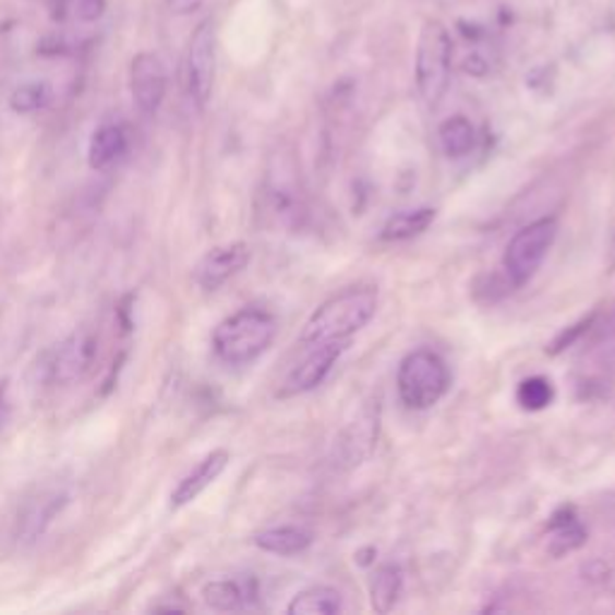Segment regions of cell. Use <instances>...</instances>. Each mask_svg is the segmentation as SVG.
Segmentation results:
<instances>
[{
	"mask_svg": "<svg viewBox=\"0 0 615 615\" xmlns=\"http://www.w3.org/2000/svg\"><path fill=\"white\" fill-rule=\"evenodd\" d=\"M375 287H351L335 293L308 317L301 333L303 347L325 345V341H349L369 325L377 313Z\"/></svg>",
	"mask_w": 615,
	"mask_h": 615,
	"instance_id": "obj_1",
	"label": "cell"
},
{
	"mask_svg": "<svg viewBox=\"0 0 615 615\" xmlns=\"http://www.w3.org/2000/svg\"><path fill=\"white\" fill-rule=\"evenodd\" d=\"M277 337L275 315L263 308H241L224 321L212 333V349L217 359L229 365H245L272 347Z\"/></svg>",
	"mask_w": 615,
	"mask_h": 615,
	"instance_id": "obj_2",
	"label": "cell"
},
{
	"mask_svg": "<svg viewBox=\"0 0 615 615\" xmlns=\"http://www.w3.org/2000/svg\"><path fill=\"white\" fill-rule=\"evenodd\" d=\"M449 389L447 363L431 349H417L401 359L397 371L399 399L413 411L435 407Z\"/></svg>",
	"mask_w": 615,
	"mask_h": 615,
	"instance_id": "obj_3",
	"label": "cell"
},
{
	"mask_svg": "<svg viewBox=\"0 0 615 615\" xmlns=\"http://www.w3.org/2000/svg\"><path fill=\"white\" fill-rule=\"evenodd\" d=\"M453 75V39L443 22L425 20L417 46V87L421 99L435 109L443 101Z\"/></svg>",
	"mask_w": 615,
	"mask_h": 615,
	"instance_id": "obj_4",
	"label": "cell"
},
{
	"mask_svg": "<svg viewBox=\"0 0 615 615\" xmlns=\"http://www.w3.org/2000/svg\"><path fill=\"white\" fill-rule=\"evenodd\" d=\"M99 357V335L92 327H80L46 353L39 363L41 381L53 387H70L92 373Z\"/></svg>",
	"mask_w": 615,
	"mask_h": 615,
	"instance_id": "obj_5",
	"label": "cell"
},
{
	"mask_svg": "<svg viewBox=\"0 0 615 615\" xmlns=\"http://www.w3.org/2000/svg\"><path fill=\"white\" fill-rule=\"evenodd\" d=\"M555 236H558V219L555 217L531 221L529 227L512 236L503 255V269L510 287L519 289L534 279L555 243Z\"/></svg>",
	"mask_w": 615,
	"mask_h": 615,
	"instance_id": "obj_6",
	"label": "cell"
},
{
	"mask_svg": "<svg viewBox=\"0 0 615 615\" xmlns=\"http://www.w3.org/2000/svg\"><path fill=\"white\" fill-rule=\"evenodd\" d=\"M217 75V32L215 22H200L191 37L185 58V87L197 109H205L212 99Z\"/></svg>",
	"mask_w": 615,
	"mask_h": 615,
	"instance_id": "obj_7",
	"label": "cell"
},
{
	"mask_svg": "<svg viewBox=\"0 0 615 615\" xmlns=\"http://www.w3.org/2000/svg\"><path fill=\"white\" fill-rule=\"evenodd\" d=\"M347 347L349 341H325V345L311 347L308 357L296 365V369L287 375V381L281 383L279 397H299L311 393V389H315L317 385H323L341 353L347 351Z\"/></svg>",
	"mask_w": 615,
	"mask_h": 615,
	"instance_id": "obj_8",
	"label": "cell"
},
{
	"mask_svg": "<svg viewBox=\"0 0 615 615\" xmlns=\"http://www.w3.org/2000/svg\"><path fill=\"white\" fill-rule=\"evenodd\" d=\"M167 68L157 53H137L130 63V92L137 109L145 116H154L167 97Z\"/></svg>",
	"mask_w": 615,
	"mask_h": 615,
	"instance_id": "obj_9",
	"label": "cell"
},
{
	"mask_svg": "<svg viewBox=\"0 0 615 615\" xmlns=\"http://www.w3.org/2000/svg\"><path fill=\"white\" fill-rule=\"evenodd\" d=\"M248 263H251V248H248V243L239 241L212 248L195 267L197 287L205 291H217L229 279L239 275V272H243Z\"/></svg>",
	"mask_w": 615,
	"mask_h": 615,
	"instance_id": "obj_10",
	"label": "cell"
},
{
	"mask_svg": "<svg viewBox=\"0 0 615 615\" xmlns=\"http://www.w3.org/2000/svg\"><path fill=\"white\" fill-rule=\"evenodd\" d=\"M229 461H231V455L227 453V449H215V453H209L191 471V474H185L179 481V486L173 489V493H171V507H173V510H181V507L197 501L200 495H203L212 486V483H215L224 474V471H227Z\"/></svg>",
	"mask_w": 615,
	"mask_h": 615,
	"instance_id": "obj_11",
	"label": "cell"
},
{
	"mask_svg": "<svg viewBox=\"0 0 615 615\" xmlns=\"http://www.w3.org/2000/svg\"><path fill=\"white\" fill-rule=\"evenodd\" d=\"M128 152V133L123 125L106 123L94 130L89 140V167L94 171H106L116 167L118 161L125 157Z\"/></svg>",
	"mask_w": 615,
	"mask_h": 615,
	"instance_id": "obj_12",
	"label": "cell"
},
{
	"mask_svg": "<svg viewBox=\"0 0 615 615\" xmlns=\"http://www.w3.org/2000/svg\"><path fill=\"white\" fill-rule=\"evenodd\" d=\"M203 599L209 608L221 613L241 611L255 599V584L248 579H215L203 587Z\"/></svg>",
	"mask_w": 615,
	"mask_h": 615,
	"instance_id": "obj_13",
	"label": "cell"
},
{
	"mask_svg": "<svg viewBox=\"0 0 615 615\" xmlns=\"http://www.w3.org/2000/svg\"><path fill=\"white\" fill-rule=\"evenodd\" d=\"M65 501H68V495L58 493V491L39 495V498L27 507L25 515H22L20 519L17 534L22 536V541H37L46 531V527L53 522V517L63 510Z\"/></svg>",
	"mask_w": 615,
	"mask_h": 615,
	"instance_id": "obj_14",
	"label": "cell"
},
{
	"mask_svg": "<svg viewBox=\"0 0 615 615\" xmlns=\"http://www.w3.org/2000/svg\"><path fill=\"white\" fill-rule=\"evenodd\" d=\"M255 546L272 555H299L311 548L313 534L301 527H275L255 534Z\"/></svg>",
	"mask_w": 615,
	"mask_h": 615,
	"instance_id": "obj_15",
	"label": "cell"
},
{
	"mask_svg": "<svg viewBox=\"0 0 615 615\" xmlns=\"http://www.w3.org/2000/svg\"><path fill=\"white\" fill-rule=\"evenodd\" d=\"M341 608H345V601H341L339 589L317 584V587H308L299 591V594H296L287 606V613L289 615H337Z\"/></svg>",
	"mask_w": 615,
	"mask_h": 615,
	"instance_id": "obj_16",
	"label": "cell"
},
{
	"mask_svg": "<svg viewBox=\"0 0 615 615\" xmlns=\"http://www.w3.org/2000/svg\"><path fill=\"white\" fill-rule=\"evenodd\" d=\"M548 553L553 558H563V555L575 553L587 543V529L579 524V519L572 515V510H560L555 515L553 522L548 524Z\"/></svg>",
	"mask_w": 615,
	"mask_h": 615,
	"instance_id": "obj_17",
	"label": "cell"
},
{
	"mask_svg": "<svg viewBox=\"0 0 615 615\" xmlns=\"http://www.w3.org/2000/svg\"><path fill=\"white\" fill-rule=\"evenodd\" d=\"M401 587H405V572L399 565H381L371 577V606L375 613H389L395 608V603L401 596Z\"/></svg>",
	"mask_w": 615,
	"mask_h": 615,
	"instance_id": "obj_18",
	"label": "cell"
},
{
	"mask_svg": "<svg viewBox=\"0 0 615 615\" xmlns=\"http://www.w3.org/2000/svg\"><path fill=\"white\" fill-rule=\"evenodd\" d=\"M435 221V209L433 207H417V209H401L397 215L385 221L381 231V239L387 243L397 241H409L413 236H421L425 229Z\"/></svg>",
	"mask_w": 615,
	"mask_h": 615,
	"instance_id": "obj_19",
	"label": "cell"
},
{
	"mask_svg": "<svg viewBox=\"0 0 615 615\" xmlns=\"http://www.w3.org/2000/svg\"><path fill=\"white\" fill-rule=\"evenodd\" d=\"M353 423L357 425H349L345 433V449L351 465H359L363 457L371 455V449L377 441V407L375 411L373 407H365Z\"/></svg>",
	"mask_w": 615,
	"mask_h": 615,
	"instance_id": "obj_20",
	"label": "cell"
},
{
	"mask_svg": "<svg viewBox=\"0 0 615 615\" xmlns=\"http://www.w3.org/2000/svg\"><path fill=\"white\" fill-rule=\"evenodd\" d=\"M437 140H441V147L449 159H461L471 154L477 145V130L471 125L469 118L465 116H453L443 121V125L437 128Z\"/></svg>",
	"mask_w": 615,
	"mask_h": 615,
	"instance_id": "obj_21",
	"label": "cell"
},
{
	"mask_svg": "<svg viewBox=\"0 0 615 615\" xmlns=\"http://www.w3.org/2000/svg\"><path fill=\"white\" fill-rule=\"evenodd\" d=\"M555 397V389L551 385L548 377L543 375H531L524 377L517 387V405L524 411H541L551 407V401Z\"/></svg>",
	"mask_w": 615,
	"mask_h": 615,
	"instance_id": "obj_22",
	"label": "cell"
},
{
	"mask_svg": "<svg viewBox=\"0 0 615 615\" xmlns=\"http://www.w3.org/2000/svg\"><path fill=\"white\" fill-rule=\"evenodd\" d=\"M49 101H51V89L49 85H44V82H27V85L17 87L13 92V97H10V106H13V111L17 113L41 111Z\"/></svg>",
	"mask_w": 615,
	"mask_h": 615,
	"instance_id": "obj_23",
	"label": "cell"
},
{
	"mask_svg": "<svg viewBox=\"0 0 615 615\" xmlns=\"http://www.w3.org/2000/svg\"><path fill=\"white\" fill-rule=\"evenodd\" d=\"M56 17L70 22H94L104 15L106 0H56Z\"/></svg>",
	"mask_w": 615,
	"mask_h": 615,
	"instance_id": "obj_24",
	"label": "cell"
},
{
	"mask_svg": "<svg viewBox=\"0 0 615 615\" xmlns=\"http://www.w3.org/2000/svg\"><path fill=\"white\" fill-rule=\"evenodd\" d=\"M167 3L171 8V13L191 15V13H195V10L203 8L205 0H167Z\"/></svg>",
	"mask_w": 615,
	"mask_h": 615,
	"instance_id": "obj_25",
	"label": "cell"
},
{
	"mask_svg": "<svg viewBox=\"0 0 615 615\" xmlns=\"http://www.w3.org/2000/svg\"><path fill=\"white\" fill-rule=\"evenodd\" d=\"M584 575L589 579H606L608 577V567H606V563H601V560H591L584 567Z\"/></svg>",
	"mask_w": 615,
	"mask_h": 615,
	"instance_id": "obj_26",
	"label": "cell"
},
{
	"mask_svg": "<svg viewBox=\"0 0 615 615\" xmlns=\"http://www.w3.org/2000/svg\"><path fill=\"white\" fill-rule=\"evenodd\" d=\"M608 269L615 272V236H613L611 248H608Z\"/></svg>",
	"mask_w": 615,
	"mask_h": 615,
	"instance_id": "obj_27",
	"label": "cell"
}]
</instances>
